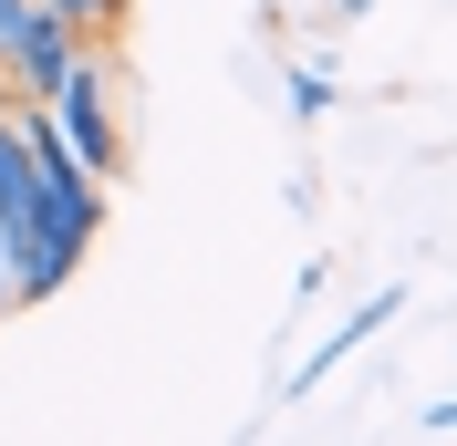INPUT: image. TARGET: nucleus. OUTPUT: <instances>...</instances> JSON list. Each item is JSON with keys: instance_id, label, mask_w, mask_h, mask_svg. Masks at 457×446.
<instances>
[{"instance_id": "obj_3", "label": "nucleus", "mask_w": 457, "mask_h": 446, "mask_svg": "<svg viewBox=\"0 0 457 446\" xmlns=\"http://www.w3.org/2000/svg\"><path fill=\"white\" fill-rule=\"evenodd\" d=\"M21 114V145H31V187H42V219L73 239V250H94V228H104V187H94V167L62 145V125L42 104H11Z\"/></svg>"}, {"instance_id": "obj_4", "label": "nucleus", "mask_w": 457, "mask_h": 446, "mask_svg": "<svg viewBox=\"0 0 457 446\" xmlns=\"http://www.w3.org/2000/svg\"><path fill=\"white\" fill-rule=\"evenodd\" d=\"M395 311H405V280H385V291H364V301H353V311H343V353H353V343H374V333H385V322H395Z\"/></svg>"}, {"instance_id": "obj_1", "label": "nucleus", "mask_w": 457, "mask_h": 446, "mask_svg": "<svg viewBox=\"0 0 457 446\" xmlns=\"http://www.w3.org/2000/svg\"><path fill=\"white\" fill-rule=\"evenodd\" d=\"M0 270L21 301H53L62 280L84 270V250L42 219V187H31V145H21V114L0 104Z\"/></svg>"}, {"instance_id": "obj_2", "label": "nucleus", "mask_w": 457, "mask_h": 446, "mask_svg": "<svg viewBox=\"0 0 457 446\" xmlns=\"http://www.w3.org/2000/svg\"><path fill=\"white\" fill-rule=\"evenodd\" d=\"M42 114H53L62 145L94 167V187H114V177H125V125H114V62H104V42L62 62V84L42 94Z\"/></svg>"}, {"instance_id": "obj_6", "label": "nucleus", "mask_w": 457, "mask_h": 446, "mask_svg": "<svg viewBox=\"0 0 457 446\" xmlns=\"http://www.w3.org/2000/svg\"><path fill=\"white\" fill-rule=\"evenodd\" d=\"M42 11H53V21H73V31H94V42L125 21V0H42Z\"/></svg>"}, {"instance_id": "obj_7", "label": "nucleus", "mask_w": 457, "mask_h": 446, "mask_svg": "<svg viewBox=\"0 0 457 446\" xmlns=\"http://www.w3.org/2000/svg\"><path fill=\"white\" fill-rule=\"evenodd\" d=\"M11 311H21V291H11V270H0V322H11Z\"/></svg>"}, {"instance_id": "obj_8", "label": "nucleus", "mask_w": 457, "mask_h": 446, "mask_svg": "<svg viewBox=\"0 0 457 446\" xmlns=\"http://www.w3.org/2000/svg\"><path fill=\"white\" fill-rule=\"evenodd\" d=\"M0 104H11V73H0Z\"/></svg>"}, {"instance_id": "obj_5", "label": "nucleus", "mask_w": 457, "mask_h": 446, "mask_svg": "<svg viewBox=\"0 0 457 446\" xmlns=\"http://www.w3.org/2000/svg\"><path fill=\"white\" fill-rule=\"evenodd\" d=\"M291 114H302V125L333 114V62H302V73H291Z\"/></svg>"}]
</instances>
